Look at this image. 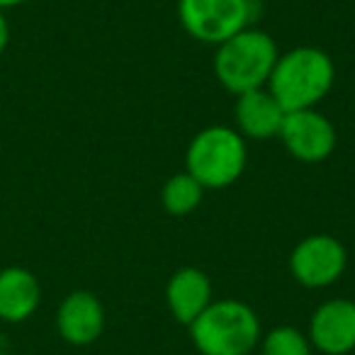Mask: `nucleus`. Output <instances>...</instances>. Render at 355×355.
Returning a JSON list of instances; mask_svg holds the SVG:
<instances>
[{
  "label": "nucleus",
  "mask_w": 355,
  "mask_h": 355,
  "mask_svg": "<svg viewBox=\"0 0 355 355\" xmlns=\"http://www.w3.org/2000/svg\"><path fill=\"white\" fill-rule=\"evenodd\" d=\"M334 61L316 46H300L277 56L268 90L285 112L309 110L324 98L334 85Z\"/></svg>",
  "instance_id": "f257e3e1"
},
{
  "label": "nucleus",
  "mask_w": 355,
  "mask_h": 355,
  "mask_svg": "<svg viewBox=\"0 0 355 355\" xmlns=\"http://www.w3.org/2000/svg\"><path fill=\"white\" fill-rule=\"evenodd\" d=\"M190 336L202 355H248L261 340V321L243 302L222 300L190 324Z\"/></svg>",
  "instance_id": "f03ea898"
},
{
  "label": "nucleus",
  "mask_w": 355,
  "mask_h": 355,
  "mask_svg": "<svg viewBox=\"0 0 355 355\" xmlns=\"http://www.w3.org/2000/svg\"><path fill=\"white\" fill-rule=\"evenodd\" d=\"M275 61L277 46L272 37L246 27L219 44L214 56V73L229 93L243 95L268 83Z\"/></svg>",
  "instance_id": "7ed1b4c3"
},
{
  "label": "nucleus",
  "mask_w": 355,
  "mask_h": 355,
  "mask_svg": "<svg viewBox=\"0 0 355 355\" xmlns=\"http://www.w3.org/2000/svg\"><path fill=\"white\" fill-rule=\"evenodd\" d=\"M246 168V144L229 127H207L188 146V173L205 190L236 183Z\"/></svg>",
  "instance_id": "20e7f679"
},
{
  "label": "nucleus",
  "mask_w": 355,
  "mask_h": 355,
  "mask_svg": "<svg viewBox=\"0 0 355 355\" xmlns=\"http://www.w3.org/2000/svg\"><path fill=\"white\" fill-rule=\"evenodd\" d=\"M248 0H180L178 15L190 37L205 44H222L246 30L251 20Z\"/></svg>",
  "instance_id": "39448f33"
},
{
  "label": "nucleus",
  "mask_w": 355,
  "mask_h": 355,
  "mask_svg": "<svg viewBox=\"0 0 355 355\" xmlns=\"http://www.w3.org/2000/svg\"><path fill=\"white\" fill-rule=\"evenodd\" d=\"M290 270L304 287H329L345 270V248L329 234L306 236L290 256Z\"/></svg>",
  "instance_id": "423d86ee"
},
{
  "label": "nucleus",
  "mask_w": 355,
  "mask_h": 355,
  "mask_svg": "<svg viewBox=\"0 0 355 355\" xmlns=\"http://www.w3.org/2000/svg\"><path fill=\"white\" fill-rule=\"evenodd\" d=\"M277 137L282 139L287 151L302 163L326 161L336 148L334 124L314 107L287 112Z\"/></svg>",
  "instance_id": "0eeeda50"
},
{
  "label": "nucleus",
  "mask_w": 355,
  "mask_h": 355,
  "mask_svg": "<svg viewBox=\"0 0 355 355\" xmlns=\"http://www.w3.org/2000/svg\"><path fill=\"white\" fill-rule=\"evenodd\" d=\"M309 338L326 355L350 353L355 348V302H324L311 316Z\"/></svg>",
  "instance_id": "6e6552de"
},
{
  "label": "nucleus",
  "mask_w": 355,
  "mask_h": 355,
  "mask_svg": "<svg viewBox=\"0 0 355 355\" xmlns=\"http://www.w3.org/2000/svg\"><path fill=\"white\" fill-rule=\"evenodd\" d=\"M56 329L71 345H88L105 329V306L93 292L76 290L61 302L56 311Z\"/></svg>",
  "instance_id": "1a4fd4ad"
},
{
  "label": "nucleus",
  "mask_w": 355,
  "mask_h": 355,
  "mask_svg": "<svg viewBox=\"0 0 355 355\" xmlns=\"http://www.w3.org/2000/svg\"><path fill=\"white\" fill-rule=\"evenodd\" d=\"M166 300L175 321L190 326L212 304V282L200 268H180L168 280Z\"/></svg>",
  "instance_id": "9d476101"
},
{
  "label": "nucleus",
  "mask_w": 355,
  "mask_h": 355,
  "mask_svg": "<svg viewBox=\"0 0 355 355\" xmlns=\"http://www.w3.org/2000/svg\"><path fill=\"white\" fill-rule=\"evenodd\" d=\"M42 302L40 280L27 268L10 266L0 270V319L8 324L27 321Z\"/></svg>",
  "instance_id": "9b49d317"
},
{
  "label": "nucleus",
  "mask_w": 355,
  "mask_h": 355,
  "mask_svg": "<svg viewBox=\"0 0 355 355\" xmlns=\"http://www.w3.org/2000/svg\"><path fill=\"white\" fill-rule=\"evenodd\" d=\"M285 110L280 107L270 90L258 88L239 95L236 103V124L243 137L248 139H272L280 134L285 122Z\"/></svg>",
  "instance_id": "f8f14e48"
},
{
  "label": "nucleus",
  "mask_w": 355,
  "mask_h": 355,
  "mask_svg": "<svg viewBox=\"0 0 355 355\" xmlns=\"http://www.w3.org/2000/svg\"><path fill=\"white\" fill-rule=\"evenodd\" d=\"M202 195H205V188L185 171V173L173 175L171 180L163 185L161 202H163V207H166V212H171L173 217H185V214H190L193 209H198V205L202 202Z\"/></svg>",
  "instance_id": "ddd939ff"
},
{
  "label": "nucleus",
  "mask_w": 355,
  "mask_h": 355,
  "mask_svg": "<svg viewBox=\"0 0 355 355\" xmlns=\"http://www.w3.org/2000/svg\"><path fill=\"white\" fill-rule=\"evenodd\" d=\"M263 355H311V348L295 326H277L263 338Z\"/></svg>",
  "instance_id": "4468645a"
},
{
  "label": "nucleus",
  "mask_w": 355,
  "mask_h": 355,
  "mask_svg": "<svg viewBox=\"0 0 355 355\" xmlns=\"http://www.w3.org/2000/svg\"><path fill=\"white\" fill-rule=\"evenodd\" d=\"M8 42H10V27L6 20V10H0V54L8 49Z\"/></svg>",
  "instance_id": "2eb2a0df"
},
{
  "label": "nucleus",
  "mask_w": 355,
  "mask_h": 355,
  "mask_svg": "<svg viewBox=\"0 0 355 355\" xmlns=\"http://www.w3.org/2000/svg\"><path fill=\"white\" fill-rule=\"evenodd\" d=\"M27 3V0H0V10H8V8H17Z\"/></svg>",
  "instance_id": "dca6fc26"
},
{
  "label": "nucleus",
  "mask_w": 355,
  "mask_h": 355,
  "mask_svg": "<svg viewBox=\"0 0 355 355\" xmlns=\"http://www.w3.org/2000/svg\"><path fill=\"white\" fill-rule=\"evenodd\" d=\"M248 3H258V0H248Z\"/></svg>",
  "instance_id": "f3484780"
}]
</instances>
